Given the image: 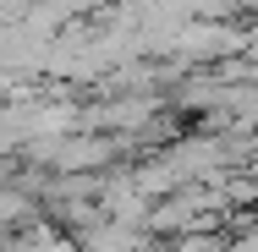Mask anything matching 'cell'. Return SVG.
I'll return each instance as SVG.
<instances>
[{
  "mask_svg": "<svg viewBox=\"0 0 258 252\" xmlns=\"http://www.w3.org/2000/svg\"><path fill=\"white\" fill-rule=\"evenodd\" d=\"M253 181H258V153H253Z\"/></svg>",
  "mask_w": 258,
  "mask_h": 252,
  "instance_id": "1",
  "label": "cell"
}]
</instances>
